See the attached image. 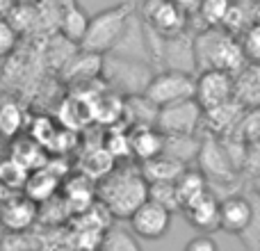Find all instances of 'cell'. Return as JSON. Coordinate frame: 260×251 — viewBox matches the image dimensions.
<instances>
[{
  "label": "cell",
  "mask_w": 260,
  "mask_h": 251,
  "mask_svg": "<svg viewBox=\"0 0 260 251\" xmlns=\"http://www.w3.org/2000/svg\"><path fill=\"white\" fill-rule=\"evenodd\" d=\"M148 199V180L142 169H117L101 178L99 201L117 219H130L135 210Z\"/></svg>",
  "instance_id": "cell-1"
},
{
  "label": "cell",
  "mask_w": 260,
  "mask_h": 251,
  "mask_svg": "<svg viewBox=\"0 0 260 251\" xmlns=\"http://www.w3.org/2000/svg\"><path fill=\"white\" fill-rule=\"evenodd\" d=\"M194 59L197 69H224V71H240L247 62L242 44L235 35L224 27H206L194 37Z\"/></svg>",
  "instance_id": "cell-2"
},
{
  "label": "cell",
  "mask_w": 260,
  "mask_h": 251,
  "mask_svg": "<svg viewBox=\"0 0 260 251\" xmlns=\"http://www.w3.org/2000/svg\"><path fill=\"white\" fill-rule=\"evenodd\" d=\"M133 16H135L133 7L128 3L96 12L89 21V27H87V35L82 39L80 48L89 50V53H99V55L112 53L119 46V41L123 39Z\"/></svg>",
  "instance_id": "cell-3"
},
{
  "label": "cell",
  "mask_w": 260,
  "mask_h": 251,
  "mask_svg": "<svg viewBox=\"0 0 260 251\" xmlns=\"http://www.w3.org/2000/svg\"><path fill=\"white\" fill-rule=\"evenodd\" d=\"M103 78L117 94L133 96L144 94L148 80L153 78V71L144 59L128 57V55L108 53L103 55Z\"/></svg>",
  "instance_id": "cell-4"
},
{
  "label": "cell",
  "mask_w": 260,
  "mask_h": 251,
  "mask_svg": "<svg viewBox=\"0 0 260 251\" xmlns=\"http://www.w3.org/2000/svg\"><path fill=\"white\" fill-rule=\"evenodd\" d=\"M194 91H197V78L192 76V71L165 69L160 73H153V78L144 89V96L151 99L157 108H162V105L176 103V101L194 99Z\"/></svg>",
  "instance_id": "cell-5"
},
{
  "label": "cell",
  "mask_w": 260,
  "mask_h": 251,
  "mask_svg": "<svg viewBox=\"0 0 260 251\" xmlns=\"http://www.w3.org/2000/svg\"><path fill=\"white\" fill-rule=\"evenodd\" d=\"M144 25L160 37H174L187 32L189 14L174 0H144L139 9Z\"/></svg>",
  "instance_id": "cell-6"
},
{
  "label": "cell",
  "mask_w": 260,
  "mask_h": 251,
  "mask_svg": "<svg viewBox=\"0 0 260 251\" xmlns=\"http://www.w3.org/2000/svg\"><path fill=\"white\" fill-rule=\"evenodd\" d=\"M206 110L197 99H185L176 103L162 105L157 112V128L165 135H197L199 125L203 123Z\"/></svg>",
  "instance_id": "cell-7"
},
{
  "label": "cell",
  "mask_w": 260,
  "mask_h": 251,
  "mask_svg": "<svg viewBox=\"0 0 260 251\" xmlns=\"http://www.w3.org/2000/svg\"><path fill=\"white\" fill-rule=\"evenodd\" d=\"M235 80L233 73L224 69H203L197 76V91L194 99L201 103L203 110H212L217 105H224L233 101Z\"/></svg>",
  "instance_id": "cell-8"
},
{
  "label": "cell",
  "mask_w": 260,
  "mask_h": 251,
  "mask_svg": "<svg viewBox=\"0 0 260 251\" xmlns=\"http://www.w3.org/2000/svg\"><path fill=\"white\" fill-rule=\"evenodd\" d=\"M197 160H199V169L206 174L208 183L210 180L229 183V180L235 178L238 165H235L224 139H206V142H201Z\"/></svg>",
  "instance_id": "cell-9"
},
{
  "label": "cell",
  "mask_w": 260,
  "mask_h": 251,
  "mask_svg": "<svg viewBox=\"0 0 260 251\" xmlns=\"http://www.w3.org/2000/svg\"><path fill=\"white\" fill-rule=\"evenodd\" d=\"M171 215L174 212L165 208L162 203L146 199L137 210L130 215V229L139 240H160L169 233L171 229Z\"/></svg>",
  "instance_id": "cell-10"
},
{
  "label": "cell",
  "mask_w": 260,
  "mask_h": 251,
  "mask_svg": "<svg viewBox=\"0 0 260 251\" xmlns=\"http://www.w3.org/2000/svg\"><path fill=\"white\" fill-rule=\"evenodd\" d=\"M253 219V201L242 194H229L219 201V229L231 235H242Z\"/></svg>",
  "instance_id": "cell-11"
},
{
  "label": "cell",
  "mask_w": 260,
  "mask_h": 251,
  "mask_svg": "<svg viewBox=\"0 0 260 251\" xmlns=\"http://www.w3.org/2000/svg\"><path fill=\"white\" fill-rule=\"evenodd\" d=\"M103 73V55L89 53L80 48V53H71L62 64V78L67 82H87Z\"/></svg>",
  "instance_id": "cell-12"
},
{
  "label": "cell",
  "mask_w": 260,
  "mask_h": 251,
  "mask_svg": "<svg viewBox=\"0 0 260 251\" xmlns=\"http://www.w3.org/2000/svg\"><path fill=\"white\" fill-rule=\"evenodd\" d=\"M183 212H185V219L197 231L210 233V231L219 229V199L212 192H206L203 197H199L197 201L185 206Z\"/></svg>",
  "instance_id": "cell-13"
},
{
  "label": "cell",
  "mask_w": 260,
  "mask_h": 251,
  "mask_svg": "<svg viewBox=\"0 0 260 251\" xmlns=\"http://www.w3.org/2000/svg\"><path fill=\"white\" fill-rule=\"evenodd\" d=\"M130 151L139 162L160 155L165 151V133L157 125H133L130 128Z\"/></svg>",
  "instance_id": "cell-14"
},
{
  "label": "cell",
  "mask_w": 260,
  "mask_h": 251,
  "mask_svg": "<svg viewBox=\"0 0 260 251\" xmlns=\"http://www.w3.org/2000/svg\"><path fill=\"white\" fill-rule=\"evenodd\" d=\"M0 219H3L5 229L21 233L25 231L32 222L37 219V206L30 197H21V199H12L9 203H5L0 210Z\"/></svg>",
  "instance_id": "cell-15"
},
{
  "label": "cell",
  "mask_w": 260,
  "mask_h": 251,
  "mask_svg": "<svg viewBox=\"0 0 260 251\" xmlns=\"http://www.w3.org/2000/svg\"><path fill=\"white\" fill-rule=\"evenodd\" d=\"M187 169V162L178 160V158L169 155V153L162 151L160 155L151 158V160H144L142 162V174L146 176L148 183L153 180H178V176Z\"/></svg>",
  "instance_id": "cell-16"
},
{
  "label": "cell",
  "mask_w": 260,
  "mask_h": 251,
  "mask_svg": "<svg viewBox=\"0 0 260 251\" xmlns=\"http://www.w3.org/2000/svg\"><path fill=\"white\" fill-rule=\"evenodd\" d=\"M89 21H91V16L82 9L80 3H76L62 12L57 32L64 37V39H69L71 44H76L78 48H80L82 39H85V35H87V27H89Z\"/></svg>",
  "instance_id": "cell-17"
},
{
  "label": "cell",
  "mask_w": 260,
  "mask_h": 251,
  "mask_svg": "<svg viewBox=\"0 0 260 251\" xmlns=\"http://www.w3.org/2000/svg\"><path fill=\"white\" fill-rule=\"evenodd\" d=\"M176 192H178L180 210L185 206H189L192 201H197L199 197H203L206 192H210V183H208L206 174L201 169H185L176 180Z\"/></svg>",
  "instance_id": "cell-18"
},
{
  "label": "cell",
  "mask_w": 260,
  "mask_h": 251,
  "mask_svg": "<svg viewBox=\"0 0 260 251\" xmlns=\"http://www.w3.org/2000/svg\"><path fill=\"white\" fill-rule=\"evenodd\" d=\"M101 249L108 251H139V238L133 233V229H119V226H108L103 233Z\"/></svg>",
  "instance_id": "cell-19"
},
{
  "label": "cell",
  "mask_w": 260,
  "mask_h": 251,
  "mask_svg": "<svg viewBox=\"0 0 260 251\" xmlns=\"http://www.w3.org/2000/svg\"><path fill=\"white\" fill-rule=\"evenodd\" d=\"M148 199L162 203L171 212L180 210V201H178V192H176L174 180H153V183H148Z\"/></svg>",
  "instance_id": "cell-20"
},
{
  "label": "cell",
  "mask_w": 260,
  "mask_h": 251,
  "mask_svg": "<svg viewBox=\"0 0 260 251\" xmlns=\"http://www.w3.org/2000/svg\"><path fill=\"white\" fill-rule=\"evenodd\" d=\"M231 3L233 0H201L197 12L208 27H221L226 21V14L231 9Z\"/></svg>",
  "instance_id": "cell-21"
},
{
  "label": "cell",
  "mask_w": 260,
  "mask_h": 251,
  "mask_svg": "<svg viewBox=\"0 0 260 251\" xmlns=\"http://www.w3.org/2000/svg\"><path fill=\"white\" fill-rule=\"evenodd\" d=\"M23 128V112L16 103H3L0 105V135L3 137H14Z\"/></svg>",
  "instance_id": "cell-22"
},
{
  "label": "cell",
  "mask_w": 260,
  "mask_h": 251,
  "mask_svg": "<svg viewBox=\"0 0 260 251\" xmlns=\"http://www.w3.org/2000/svg\"><path fill=\"white\" fill-rule=\"evenodd\" d=\"M240 44H242L244 57L249 62L260 64V21H253L240 32Z\"/></svg>",
  "instance_id": "cell-23"
},
{
  "label": "cell",
  "mask_w": 260,
  "mask_h": 251,
  "mask_svg": "<svg viewBox=\"0 0 260 251\" xmlns=\"http://www.w3.org/2000/svg\"><path fill=\"white\" fill-rule=\"evenodd\" d=\"M18 44V30L7 16H0V57H7Z\"/></svg>",
  "instance_id": "cell-24"
},
{
  "label": "cell",
  "mask_w": 260,
  "mask_h": 251,
  "mask_svg": "<svg viewBox=\"0 0 260 251\" xmlns=\"http://www.w3.org/2000/svg\"><path fill=\"white\" fill-rule=\"evenodd\" d=\"M242 240L249 249H260V197L258 203H253V219L242 233Z\"/></svg>",
  "instance_id": "cell-25"
},
{
  "label": "cell",
  "mask_w": 260,
  "mask_h": 251,
  "mask_svg": "<svg viewBox=\"0 0 260 251\" xmlns=\"http://www.w3.org/2000/svg\"><path fill=\"white\" fill-rule=\"evenodd\" d=\"M185 249L187 251H217V242L210 235H197V238H192L185 244Z\"/></svg>",
  "instance_id": "cell-26"
},
{
  "label": "cell",
  "mask_w": 260,
  "mask_h": 251,
  "mask_svg": "<svg viewBox=\"0 0 260 251\" xmlns=\"http://www.w3.org/2000/svg\"><path fill=\"white\" fill-rule=\"evenodd\" d=\"M41 3L50 5V7H55L57 12H64L67 7H71V5H76L78 0H41Z\"/></svg>",
  "instance_id": "cell-27"
},
{
  "label": "cell",
  "mask_w": 260,
  "mask_h": 251,
  "mask_svg": "<svg viewBox=\"0 0 260 251\" xmlns=\"http://www.w3.org/2000/svg\"><path fill=\"white\" fill-rule=\"evenodd\" d=\"M176 5H180V7L185 9V12H197L199 9V5H201V0H174Z\"/></svg>",
  "instance_id": "cell-28"
},
{
  "label": "cell",
  "mask_w": 260,
  "mask_h": 251,
  "mask_svg": "<svg viewBox=\"0 0 260 251\" xmlns=\"http://www.w3.org/2000/svg\"><path fill=\"white\" fill-rule=\"evenodd\" d=\"M14 7V0H0V16H9Z\"/></svg>",
  "instance_id": "cell-29"
},
{
  "label": "cell",
  "mask_w": 260,
  "mask_h": 251,
  "mask_svg": "<svg viewBox=\"0 0 260 251\" xmlns=\"http://www.w3.org/2000/svg\"><path fill=\"white\" fill-rule=\"evenodd\" d=\"M253 192H256V197H260V174H256V178H253Z\"/></svg>",
  "instance_id": "cell-30"
},
{
  "label": "cell",
  "mask_w": 260,
  "mask_h": 251,
  "mask_svg": "<svg viewBox=\"0 0 260 251\" xmlns=\"http://www.w3.org/2000/svg\"><path fill=\"white\" fill-rule=\"evenodd\" d=\"M14 3H37V0H14Z\"/></svg>",
  "instance_id": "cell-31"
}]
</instances>
